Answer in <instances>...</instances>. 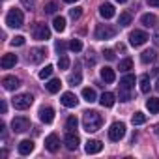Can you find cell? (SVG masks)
I'll return each mask as SVG.
<instances>
[{
	"instance_id": "obj_1",
	"label": "cell",
	"mask_w": 159,
	"mask_h": 159,
	"mask_svg": "<svg viewBox=\"0 0 159 159\" xmlns=\"http://www.w3.org/2000/svg\"><path fill=\"white\" fill-rule=\"evenodd\" d=\"M101 124H103V118H101V114H99L98 111H86V112L83 114L84 131L94 133V131H98V129L101 127Z\"/></svg>"
},
{
	"instance_id": "obj_2",
	"label": "cell",
	"mask_w": 159,
	"mask_h": 159,
	"mask_svg": "<svg viewBox=\"0 0 159 159\" xmlns=\"http://www.w3.org/2000/svg\"><path fill=\"white\" fill-rule=\"evenodd\" d=\"M6 25L11 26V28H21V26L25 25V15H23V11L17 10V8H11V10L8 11V15H6Z\"/></svg>"
},
{
	"instance_id": "obj_3",
	"label": "cell",
	"mask_w": 159,
	"mask_h": 159,
	"mask_svg": "<svg viewBox=\"0 0 159 159\" xmlns=\"http://www.w3.org/2000/svg\"><path fill=\"white\" fill-rule=\"evenodd\" d=\"M11 103H13L15 109L25 111V109H28V107L34 103V98H32V94H19V96H15V98L11 99Z\"/></svg>"
},
{
	"instance_id": "obj_4",
	"label": "cell",
	"mask_w": 159,
	"mask_h": 159,
	"mask_svg": "<svg viewBox=\"0 0 159 159\" xmlns=\"http://www.w3.org/2000/svg\"><path fill=\"white\" fill-rule=\"evenodd\" d=\"M124 137H125V124L114 122V124L111 125V129H109V139H111L112 142H118V140H122Z\"/></svg>"
},
{
	"instance_id": "obj_5",
	"label": "cell",
	"mask_w": 159,
	"mask_h": 159,
	"mask_svg": "<svg viewBox=\"0 0 159 159\" xmlns=\"http://www.w3.org/2000/svg\"><path fill=\"white\" fill-rule=\"evenodd\" d=\"M116 36V28L111 26V25H99L96 28V38L98 39H111Z\"/></svg>"
},
{
	"instance_id": "obj_6",
	"label": "cell",
	"mask_w": 159,
	"mask_h": 159,
	"mask_svg": "<svg viewBox=\"0 0 159 159\" xmlns=\"http://www.w3.org/2000/svg\"><path fill=\"white\" fill-rule=\"evenodd\" d=\"M11 129H13L15 133H25V131L30 129V120L25 118V116H15V118L11 120Z\"/></svg>"
},
{
	"instance_id": "obj_7",
	"label": "cell",
	"mask_w": 159,
	"mask_h": 159,
	"mask_svg": "<svg viewBox=\"0 0 159 159\" xmlns=\"http://www.w3.org/2000/svg\"><path fill=\"white\" fill-rule=\"evenodd\" d=\"M148 39H150L148 34L142 32V30H133V32L129 34V43H131L133 47H140V45H144Z\"/></svg>"
},
{
	"instance_id": "obj_8",
	"label": "cell",
	"mask_w": 159,
	"mask_h": 159,
	"mask_svg": "<svg viewBox=\"0 0 159 159\" xmlns=\"http://www.w3.org/2000/svg\"><path fill=\"white\" fill-rule=\"evenodd\" d=\"M34 38L39 39V41L49 39V38H51V28H49L45 23H38V25L34 26Z\"/></svg>"
},
{
	"instance_id": "obj_9",
	"label": "cell",
	"mask_w": 159,
	"mask_h": 159,
	"mask_svg": "<svg viewBox=\"0 0 159 159\" xmlns=\"http://www.w3.org/2000/svg\"><path fill=\"white\" fill-rule=\"evenodd\" d=\"M47 56V51L43 49V47H36V49H30V52H28V60L32 62V64H39L43 58Z\"/></svg>"
},
{
	"instance_id": "obj_10",
	"label": "cell",
	"mask_w": 159,
	"mask_h": 159,
	"mask_svg": "<svg viewBox=\"0 0 159 159\" xmlns=\"http://www.w3.org/2000/svg\"><path fill=\"white\" fill-rule=\"evenodd\" d=\"M64 144H66V148L67 150H77V146H79V137H77V133L75 131H67L66 135H64Z\"/></svg>"
},
{
	"instance_id": "obj_11",
	"label": "cell",
	"mask_w": 159,
	"mask_h": 159,
	"mask_svg": "<svg viewBox=\"0 0 159 159\" xmlns=\"http://www.w3.org/2000/svg\"><path fill=\"white\" fill-rule=\"evenodd\" d=\"M2 86H4V90H15V88H19L21 86V81L17 77H13V75H8V77H4L2 79Z\"/></svg>"
},
{
	"instance_id": "obj_12",
	"label": "cell",
	"mask_w": 159,
	"mask_h": 159,
	"mask_svg": "<svg viewBox=\"0 0 159 159\" xmlns=\"http://www.w3.org/2000/svg\"><path fill=\"white\" fill-rule=\"evenodd\" d=\"M45 148L49 150V152H58L60 150V139H58V135H49L47 139H45Z\"/></svg>"
},
{
	"instance_id": "obj_13",
	"label": "cell",
	"mask_w": 159,
	"mask_h": 159,
	"mask_svg": "<svg viewBox=\"0 0 159 159\" xmlns=\"http://www.w3.org/2000/svg\"><path fill=\"white\" fill-rule=\"evenodd\" d=\"M39 120H41L43 124H51V122L54 120V111H52V107H41V109H39Z\"/></svg>"
},
{
	"instance_id": "obj_14",
	"label": "cell",
	"mask_w": 159,
	"mask_h": 159,
	"mask_svg": "<svg viewBox=\"0 0 159 159\" xmlns=\"http://www.w3.org/2000/svg\"><path fill=\"white\" fill-rule=\"evenodd\" d=\"M17 60H19V58H17L15 54H10V52H8V54L2 56V60H0V66H2V69H10V67H13V66L17 64Z\"/></svg>"
},
{
	"instance_id": "obj_15",
	"label": "cell",
	"mask_w": 159,
	"mask_h": 159,
	"mask_svg": "<svg viewBox=\"0 0 159 159\" xmlns=\"http://www.w3.org/2000/svg\"><path fill=\"white\" fill-rule=\"evenodd\" d=\"M99 15H101L103 19H112V17H114V6L109 4V2L101 4V6H99Z\"/></svg>"
},
{
	"instance_id": "obj_16",
	"label": "cell",
	"mask_w": 159,
	"mask_h": 159,
	"mask_svg": "<svg viewBox=\"0 0 159 159\" xmlns=\"http://www.w3.org/2000/svg\"><path fill=\"white\" fill-rule=\"evenodd\" d=\"M62 105L64 107H77V103H79V99H77V96L75 94H71V92H66V94H62Z\"/></svg>"
},
{
	"instance_id": "obj_17",
	"label": "cell",
	"mask_w": 159,
	"mask_h": 159,
	"mask_svg": "<svg viewBox=\"0 0 159 159\" xmlns=\"http://www.w3.org/2000/svg\"><path fill=\"white\" fill-rule=\"evenodd\" d=\"M17 150H19V153H21V155H28V153H32V150H34V142H32V140H28V139H25V140H21V142H19Z\"/></svg>"
},
{
	"instance_id": "obj_18",
	"label": "cell",
	"mask_w": 159,
	"mask_h": 159,
	"mask_svg": "<svg viewBox=\"0 0 159 159\" xmlns=\"http://www.w3.org/2000/svg\"><path fill=\"white\" fill-rule=\"evenodd\" d=\"M103 150V144L99 140H88L86 146H84V152L86 153H99Z\"/></svg>"
},
{
	"instance_id": "obj_19",
	"label": "cell",
	"mask_w": 159,
	"mask_h": 159,
	"mask_svg": "<svg viewBox=\"0 0 159 159\" xmlns=\"http://www.w3.org/2000/svg\"><path fill=\"white\" fill-rule=\"evenodd\" d=\"M101 79H103V81L105 83H114V79H116V75H114V69L112 67H103L101 69Z\"/></svg>"
},
{
	"instance_id": "obj_20",
	"label": "cell",
	"mask_w": 159,
	"mask_h": 159,
	"mask_svg": "<svg viewBox=\"0 0 159 159\" xmlns=\"http://www.w3.org/2000/svg\"><path fill=\"white\" fill-rule=\"evenodd\" d=\"M140 23L150 28V26H155V25H157V17H155L153 13H144V15L140 17Z\"/></svg>"
},
{
	"instance_id": "obj_21",
	"label": "cell",
	"mask_w": 159,
	"mask_h": 159,
	"mask_svg": "<svg viewBox=\"0 0 159 159\" xmlns=\"http://www.w3.org/2000/svg\"><path fill=\"white\" fill-rule=\"evenodd\" d=\"M157 58V52L153 51V49H148V51H144L142 54H140V60H142V64H150V62H153Z\"/></svg>"
},
{
	"instance_id": "obj_22",
	"label": "cell",
	"mask_w": 159,
	"mask_h": 159,
	"mask_svg": "<svg viewBox=\"0 0 159 159\" xmlns=\"http://www.w3.org/2000/svg\"><path fill=\"white\" fill-rule=\"evenodd\" d=\"M60 86H62V83H60V79H51V81L45 84V88L51 92V94H56V92H60Z\"/></svg>"
},
{
	"instance_id": "obj_23",
	"label": "cell",
	"mask_w": 159,
	"mask_h": 159,
	"mask_svg": "<svg viewBox=\"0 0 159 159\" xmlns=\"http://www.w3.org/2000/svg\"><path fill=\"white\" fill-rule=\"evenodd\" d=\"M99 103H101L103 107H112V105H114V94H111V92H103Z\"/></svg>"
},
{
	"instance_id": "obj_24",
	"label": "cell",
	"mask_w": 159,
	"mask_h": 159,
	"mask_svg": "<svg viewBox=\"0 0 159 159\" xmlns=\"http://www.w3.org/2000/svg\"><path fill=\"white\" fill-rule=\"evenodd\" d=\"M146 107H148V111H150L152 114H157V112H159V99H157V98H150V99L146 101Z\"/></svg>"
},
{
	"instance_id": "obj_25",
	"label": "cell",
	"mask_w": 159,
	"mask_h": 159,
	"mask_svg": "<svg viewBox=\"0 0 159 159\" xmlns=\"http://www.w3.org/2000/svg\"><path fill=\"white\" fill-rule=\"evenodd\" d=\"M83 98H84V101H88V103H94V101L98 99L94 88H83Z\"/></svg>"
},
{
	"instance_id": "obj_26",
	"label": "cell",
	"mask_w": 159,
	"mask_h": 159,
	"mask_svg": "<svg viewBox=\"0 0 159 159\" xmlns=\"http://www.w3.org/2000/svg\"><path fill=\"white\" fill-rule=\"evenodd\" d=\"M133 84H135V75H125V77L120 79V86H124V88H129L131 90Z\"/></svg>"
},
{
	"instance_id": "obj_27",
	"label": "cell",
	"mask_w": 159,
	"mask_h": 159,
	"mask_svg": "<svg viewBox=\"0 0 159 159\" xmlns=\"http://www.w3.org/2000/svg\"><path fill=\"white\" fill-rule=\"evenodd\" d=\"M52 26H54V30H56V32H64V30H66V19H64L62 15H60V17H54Z\"/></svg>"
},
{
	"instance_id": "obj_28",
	"label": "cell",
	"mask_w": 159,
	"mask_h": 159,
	"mask_svg": "<svg viewBox=\"0 0 159 159\" xmlns=\"http://www.w3.org/2000/svg\"><path fill=\"white\" fill-rule=\"evenodd\" d=\"M81 81H83V75L79 73V71H75V73H71V75L67 77V83H69L71 86H77V84H81Z\"/></svg>"
},
{
	"instance_id": "obj_29",
	"label": "cell",
	"mask_w": 159,
	"mask_h": 159,
	"mask_svg": "<svg viewBox=\"0 0 159 159\" xmlns=\"http://www.w3.org/2000/svg\"><path fill=\"white\" fill-rule=\"evenodd\" d=\"M118 25H120V26H127V25H131V13H127V11L120 13V17H118Z\"/></svg>"
},
{
	"instance_id": "obj_30",
	"label": "cell",
	"mask_w": 159,
	"mask_h": 159,
	"mask_svg": "<svg viewBox=\"0 0 159 159\" xmlns=\"http://www.w3.org/2000/svg\"><path fill=\"white\" fill-rule=\"evenodd\" d=\"M140 92H144V94L150 92V77L148 75H142L140 77Z\"/></svg>"
},
{
	"instance_id": "obj_31",
	"label": "cell",
	"mask_w": 159,
	"mask_h": 159,
	"mask_svg": "<svg viewBox=\"0 0 159 159\" xmlns=\"http://www.w3.org/2000/svg\"><path fill=\"white\" fill-rule=\"evenodd\" d=\"M120 71H129V69H133V60L131 58H124V60H120V67H118Z\"/></svg>"
},
{
	"instance_id": "obj_32",
	"label": "cell",
	"mask_w": 159,
	"mask_h": 159,
	"mask_svg": "<svg viewBox=\"0 0 159 159\" xmlns=\"http://www.w3.org/2000/svg\"><path fill=\"white\" fill-rule=\"evenodd\" d=\"M131 122H133L135 125H140V124L146 122V114H144V112H135L133 118H131Z\"/></svg>"
},
{
	"instance_id": "obj_33",
	"label": "cell",
	"mask_w": 159,
	"mask_h": 159,
	"mask_svg": "<svg viewBox=\"0 0 159 159\" xmlns=\"http://www.w3.org/2000/svg\"><path fill=\"white\" fill-rule=\"evenodd\" d=\"M77 124H79L77 118H75V116H69V118L66 120V129H67V131H75V129H77Z\"/></svg>"
},
{
	"instance_id": "obj_34",
	"label": "cell",
	"mask_w": 159,
	"mask_h": 159,
	"mask_svg": "<svg viewBox=\"0 0 159 159\" xmlns=\"http://www.w3.org/2000/svg\"><path fill=\"white\" fill-rule=\"evenodd\" d=\"M52 69H54L52 66H45V67L39 71V79H43V81H45V79H49V77L52 75Z\"/></svg>"
},
{
	"instance_id": "obj_35",
	"label": "cell",
	"mask_w": 159,
	"mask_h": 159,
	"mask_svg": "<svg viewBox=\"0 0 159 159\" xmlns=\"http://www.w3.org/2000/svg\"><path fill=\"white\" fill-rule=\"evenodd\" d=\"M69 49H71L73 52L83 51V43H81V39H71V41H69Z\"/></svg>"
},
{
	"instance_id": "obj_36",
	"label": "cell",
	"mask_w": 159,
	"mask_h": 159,
	"mask_svg": "<svg viewBox=\"0 0 159 159\" xmlns=\"http://www.w3.org/2000/svg\"><path fill=\"white\" fill-rule=\"evenodd\" d=\"M129 99H131V92H129V88L120 86V101H129Z\"/></svg>"
},
{
	"instance_id": "obj_37",
	"label": "cell",
	"mask_w": 159,
	"mask_h": 159,
	"mask_svg": "<svg viewBox=\"0 0 159 159\" xmlns=\"http://www.w3.org/2000/svg\"><path fill=\"white\" fill-rule=\"evenodd\" d=\"M45 13H49V15H52V13H56V10H58V4L56 2H49V4H45Z\"/></svg>"
},
{
	"instance_id": "obj_38",
	"label": "cell",
	"mask_w": 159,
	"mask_h": 159,
	"mask_svg": "<svg viewBox=\"0 0 159 159\" xmlns=\"http://www.w3.org/2000/svg\"><path fill=\"white\" fill-rule=\"evenodd\" d=\"M58 67H60V69H67V67H69V58H67L66 54H62V56L58 58Z\"/></svg>"
},
{
	"instance_id": "obj_39",
	"label": "cell",
	"mask_w": 159,
	"mask_h": 159,
	"mask_svg": "<svg viewBox=\"0 0 159 159\" xmlns=\"http://www.w3.org/2000/svg\"><path fill=\"white\" fill-rule=\"evenodd\" d=\"M81 15H83V8H71V10H69V17H71L73 21L79 19Z\"/></svg>"
},
{
	"instance_id": "obj_40",
	"label": "cell",
	"mask_w": 159,
	"mask_h": 159,
	"mask_svg": "<svg viewBox=\"0 0 159 159\" xmlns=\"http://www.w3.org/2000/svg\"><path fill=\"white\" fill-rule=\"evenodd\" d=\"M11 45H13V47H21V45H25V38H23V36H15V38L11 39Z\"/></svg>"
},
{
	"instance_id": "obj_41",
	"label": "cell",
	"mask_w": 159,
	"mask_h": 159,
	"mask_svg": "<svg viewBox=\"0 0 159 159\" xmlns=\"http://www.w3.org/2000/svg\"><path fill=\"white\" fill-rule=\"evenodd\" d=\"M103 56H105L109 62H112V60L116 58V54H114V51H112V49H105V51H103Z\"/></svg>"
},
{
	"instance_id": "obj_42",
	"label": "cell",
	"mask_w": 159,
	"mask_h": 159,
	"mask_svg": "<svg viewBox=\"0 0 159 159\" xmlns=\"http://www.w3.org/2000/svg\"><path fill=\"white\" fill-rule=\"evenodd\" d=\"M54 47H56V51H58L60 54H64V51H66V47H69V45H66L64 41H56V45H54Z\"/></svg>"
},
{
	"instance_id": "obj_43",
	"label": "cell",
	"mask_w": 159,
	"mask_h": 159,
	"mask_svg": "<svg viewBox=\"0 0 159 159\" xmlns=\"http://www.w3.org/2000/svg\"><path fill=\"white\" fill-rule=\"evenodd\" d=\"M21 2H23V6L28 8V10H32V8L36 6V0H21Z\"/></svg>"
},
{
	"instance_id": "obj_44",
	"label": "cell",
	"mask_w": 159,
	"mask_h": 159,
	"mask_svg": "<svg viewBox=\"0 0 159 159\" xmlns=\"http://www.w3.org/2000/svg\"><path fill=\"white\" fill-rule=\"evenodd\" d=\"M153 43H155V47H159V28H155V32H153Z\"/></svg>"
},
{
	"instance_id": "obj_45",
	"label": "cell",
	"mask_w": 159,
	"mask_h": 159,
	"mask_svg": "<svg viewBox=\"0 0 159 159\" xmlns=\"http://www.w3.org/2000/svg\"><path fill=\"white\" fill-rule=\"evenodd\" d=\"M6 111H8V105H6V101H2V103H0V112L6 114Z\"/></svg>"
},
{
	"instance_id": "obj_46",
	"label": "cell",
	"mask_w": 159,
	"mask_h": 159,
	"mask_svg": "<svg viewBox=\"0 0 159 159\" xmlns=\"http://www.w3.org/2000/svg\"><path fill=\"white\" fill-rule=\"evenodd\" d=\"M148 4H150V6H155V8H157V6H159V0H148Z\"/></svg>"
},
{
	"instance_id": "obj_47",
	"label": "cell",
	"mask_w": 159,
	"mask_h": 159,
	"mask_svg": "<svg viewBox=\"0 0 159 159\" xmlns=\"http://www.w3.org/2000/svg\"><path fill=\"white\" fill-rule=\"evenodd\" d=\"M116 49H118V51H125V47H124L122 43H118V45H116Z\"/></svg>"
},
{
	"instance_id": "obj_48",
	"label": "cell",
	"mask_w": 159,
	"mask_h": 159,
	"mask_svg": "<svg viewBox=\"0 0 159 159\" xmlns=\"http://www.w3.org/2000/svg\"><path fill=\"white\" fill-rule=\"evenodd\" d=\"M153 133H155V135H157V137H159V124H157V125H155V127H153Z\"/></svg>"
},
{
	"instance_id": "obj_49",
	"label": "cell",
	"mask_w": 159,
	"mask_h": 159,
	"mask_svg": "<svg viewBox=\"0 0 159 159\" xmlns=\"http://www.w3.org/2000/svg\"><path fill=\"white\" fill-rule=\"evenodd\" d=\"M64 2H67V4H73V2H79V0H64Z\"/></svg>"
},
{
	"instance_id": "obj_50",
	"label": "cell",
	"mask_w": 159,
	"mask_h": 159,
	"mask_svg": "<svg viewBox=\"0 0 159 159\" xmlns=\"http://www.w3.org/2000/svg\"><path fill=\"white\" fill-rule=\"evenodd\" d=\"M155 90H159V79H157V83H155Z\"/></svg>"
},
{
	"instance_id": "obj_51",
	"label": "cell",
	"mask_w": 159,
	"mask_h": 159,
	"mask_svg": "<svg viewBox=\"0 0 159 159\" xmlns=\"http://www.w3.org/2000/svg\"><path fill=\"white\" fill-rule=\"evenodd\" d=\"M153 71H155V73H159V64L155 66V69H153Z\"/></svg>"
},
{
	"instance_id": "obj_52",
	"label": "cell",
	"mask_w": 159,
	"mask_h": 159,
	"mask_svg": "<svg viewBox=\"0 0 159 159\" xmlns=\"http://www.w3.org/2000/svg\"><path fill=\"white\" fill-rule=\"evenodd\" d=\"M116 2H120V4H124V2H127V0H116Z\"/></svg>"
}]
</instances>
